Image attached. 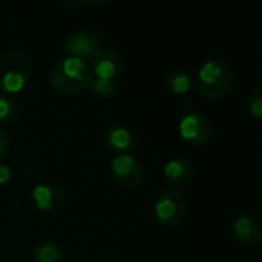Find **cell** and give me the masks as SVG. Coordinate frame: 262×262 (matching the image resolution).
Here are the masks:
<instances>
[{
    "label": "cell",
    "instance_id": "10",
    "mask_svg": "<svg viewBox=\"0 0 262 262\" xmlns=\"http://www.w3.org/2000/svg\"><path fill=\"white\" fill-rule=\"evenodd\" d=\"M104 143L106 147L115 154V157L118 155H134L135 152L140 150V140L124 126L115 124L111 126L104 135Z\"/></svg>",
    "mask_w": 262,
    "mask_h": 262
},
{
    "label": "cell",
    "instance_id": "19",
    "mask_svg": "<svg viewBox=\"0 0 262 262\" xmlns=\"http://www.w3.org/2000/svg\"><path fill=\"white\" fill-rule=\"evenodd\" d=\"M8 150H9V138L6 132L0 127V160L6 157Z\"/></svg>",
    "mask_w": 262,
    "mask_h": 262
},
{
    "label": "cell",
    "instance_id": "4",
    "mask_svg": "<svg viewBox=\"0 0 262 262\" xmlns=\"http://www.w3.org/2000/svg\"><path fill=\"white\" fill-rule=\"evenodd\" d=\"M154 213L160 224L167 227L178 226L187 215V200L177 190L163 192L155 201Z\"/></svg>",
    "mask_w": 262,
    "mask_h": 262
},
{
    "label": "cell",
    "instance_id": "9",
    "mask_svg": "<svg viewBox=\"0 0 262 262\" xmlns=\"http://www.w3.org/2000/svg\"><path fill=\"white\" fill-rule=\"evenodd\" d=\"M89 68L92 77L115 81L124 72V60L120 54L103 49L89 61Z\"/></svg>",
    "mask_w": 262,
    "mask_h": 262
},
{
    "label": "cell",
    "instance_id": "3",
    "mask_svg": "<svg viewBox=\"0 0 262 262\" xmlns=\"http://www.w3.org/2000/svg\"><path fill=\"white\" fill-rule=\"evenodd\" d=\"M31 75V60L20 49L0 54V92L12 97L25 89Z\"/></svg>",
    "mask_w": 262,
    "mask_h": 262
},
{
    "label": "cell",
    "instance_id": "1",
    "mask_svg": "<svg viewBox=\"0 0 262 262\" xmlns=\"http://www.w3.org/2000/svg\"><path fill=\"white\" fill-rule=\"evenodd\" d=\"M92 80V72L89 63L64 57L60 60L49 74V83L54 91L63 95H75L89 88Z\"/></svg>",
    "mask_w": 262,
    "mask_h": 262
},
{
    "label": "cell",
    "instance_id": "13",
    "mask_svg": "<svg viewBox=\"0 0 262 262\" xmlns=\"http://www.w3.org/2000/svg\"><path fill=\"white\" fill-rule=\"evenodd\" d=\"M32 262H68V258L58 244L41 243L32 252Z\"/></svg>",
    "mask_w": 262,
    "mask_h": 262
},
{
    "label": "cell",
    "instance_id": "14",
    "mask_svg": "<svg viewBox=\"0 0 262 262\" xmlns=\"http://www.w3.org/2000/svg\"><path fill=\"white\" fill-rule=\"evenodd\" d=\"M166 88L175 95H186L192 88V78L186 71H172L166 77Z\"/></svg>",
    "mask_w": 262,
    "mask_h": 262
},
{
    "label": "cell",
    "instance_id": "6",
    "mask_svg": "<svg viewBox=\"0 0 262 262\" xmlns=\"http://www.w3.org/2000/svg\"><path fill=\"white\" fill-rule=\"evenodd\" d=\"M103 38L97 32L78 31L66 37L63 43V52L66 57L78 58L89 63L100 51H103Z\"/></svg>",
    "mask_w": 262,
    "mask_h": 262
},
{
    "label": "cell",
    "instance_id": "11",
    "mask_svg": "<svg viewBox=\"0 0 262 262\" xmlns=\"http://www.w3.org/2000/svg\"><path fill=\"white\" fill-rule=\"evenodd\" d=\"M235 239L246 247H256L262 239V227L259 220L253 215H241L233 223Z\"/></svg>",
    "mask_w": 262,
    "mask_h": 262
},
{
    "label": "cell",
    "instance_id": "12",
    "mask_svg": "<svg viewBox=\"0 0 262 262\" xmlns=\"http://www.w3.org/2000/svg\"><path fill=\"white\" fill-rule=\"evenodd\" d=\"M164 180L175 187H181L190 183L193 177V166L186 158H173L169 160L163 167Z\"/></svg>",
    "mask_w": 262,
    "mask_h": 262
},
{
    "label": "cell",
    "instance_id": "2",
    "mask_svg": "<svg viewBox=\"0 0 262 262\" xmlns=\"http://www.w3.org/2000/svg\"><path fill=\"white\" fill-rule=\"evenodd\" d=\"M235 83V71L224 60H209L204 61L196 75L198 91L210 100H218L226 97Z\"/></svg>",
    "mask_w": 262,
    "mask_h": 262
},
{
    "label": "cell",
    "instance_id": "16",
    "mask_svg": "<svg viewBox=\"0 0 262 262\" xmlns=\"http://www.w3.org/2000/svg\"><path fill=\"white\" fill-rule=\"evenodd\" d=\"M247 111L249 114L256 118L261 120L262 118V88L261 86H255L249 97H247Z\"/></svg>",
    "mask_w": 262,
    "mask_h": 262
},
{
    "label": "cell",
    "instance_id": "8",
    "mask_svg": "<svg viewBox=\"0 0 262 262\" xmlns=\"http://www.w3.org/2000/svg\"><path fill=\"white\" fill-rule=\"evenodd\" d=\"M31 196L35 209L45 213H58L64 209L68 198L66 193L55 184L41 183L32 187Z\"/></svg>",
    "mask_w": 262,
    "mask_h": 262
},
{
    "label": "cell",
    "instance_id": "7",
    "mask_svg": "<svg viewBox=\"0 0 262 262\" xmlns=\"http://www.w3.org/2000/svg\"><path fill=\"white\" fill-rule=\"evenodd\" d=\"M111 173L118 184L126 189H137L144 181L143 166L134 155H118L111 163Z\"/></svg>",
    "mask_w": 262,
    "mask_h": 262
},
{
    "label": "cell",
    "instance_id": "18",
    "mask_svg": "<svg viewBox=\"0 0 262 262\" xmlns=\"http://www.w3.org/2000/svg\"><path fill=\"white\" fill-rule=\"evenodd\" d=\"M11 177H12V172H11L9 166L0 161V186L8 184L11 181Z\"/></svg>",
    "mask_w": 262,
    "mask_h": 262
},
{
    "label": "cell",
    "instance_id": "15",
    "mask_svg": "<svg viewBox=\"0 0 262 262\" xmlns=\"http://www.w3.org/2000/svg\"><path fill=\"white\" fill-rule=\"evenodd\" d=\"M18 106L17 101L9 97L0 94V124H11L17 118Z\"/></svg>",
    "mask_w": 262,
    "mask_h": 262
},
{
    "label": "cell",
    "instance_id": "17",
    "mask_svg": "<svg viewBox=\"0 0 262 262\" xmlns=\"http://www.w3.org/2000/svg\"><path fill=\"white\" fill-rule=\"evenodd\" d=\"M89 88L100 97H111L117 91V83L112 80H103V78L92 77Z\"/></svg>",
    "mask_w": 262,
    "mask_h": 262
},
{
    "label": "cell",
    "instance_id": "5",
    "mask_svg": "<svg viewBox=\"0 0 262 262\" xmlns=\"http://www.w3.org/2000/svg\"><path fill=\"white\" fill-rule=\"evenodd\" d=\"M178 134L186 143L192 146H204L213 135V124L204 114L189 111L180 118Z\"/></svg>",
    "mask_w": 262,
    "mask_h": 262
}]
</instances>
